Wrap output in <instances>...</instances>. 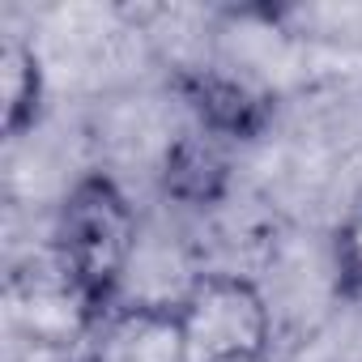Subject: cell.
Listing matches in <instances>:
<instances>
[{
	"mask_svg": "<svg viewBox=\"0 0 362 362\" xmlns=\"http://www.w3.org/2000/svg\"><path fill=\"white\" fill-rule=\"evenodd\" d=\"M52 239V260L94 311V320L115 311V294L136 256V209L111 175H81L64 192Z\"/></svg>",
	"mask_w": 362,
	"mask_h": 362,
	"instance_id": "1",
	"label": "cell"
},
{
	"mask_svg": "<svg viewBox=\"0 0 362 362\" xmlns=\"http://www.w3.org/2000/svg\"><path fill=\"white\" fill-rule=\"evenodd\" d=\"M188 362H264L273 349V311L256 281L239 273H201L179 298Z\"/></svg>",
	"mask_w": 362,
	"mask_h": 362,
	"instance_id": "2",
	"label": "cell"
},
{
	"mask_svg": "<svg viewBox=\"0 0 362 362\" xmlns=\"http://www.w3.org/2000/svg\"><path fill=\"white\" fill-rule=\"evenodd\" d=\"M77 362H188L179 303H136L107 311Z\"/></svg>",
	"mask_w": 362,
	"mask_h": 362,
	"instance_id": "3",
	"label": "cell"
},
{
	"mask_svg": "<svg viewBox=\"0 0 362 362\" xmlns=\"http://www.w3.org/2000/svg\"><path fill=\"white\" fill-rule=\"evenodd\" d=\"M179 90H184L197 128H205L218 141H252L260 136V128L273 115L269 94H260L252 81L218 73V69H197L179 77Z\"/></svg>",
	"mask_w": 362,
	"mask_h": 362,
	"instance_id": "4",
	"label": "cell"
},
{
	"mask_svg": "<svg viewBox=\"0 0 362 362\" xmlns=\"http://www.w3.org/2000/svg\"><path fill=\"white\" fill-rule=\"evenodd\" d=\"M162 192L179 205H214L222 201L226 192V179H230V162L222 153V141L209 136L205 128L197 132H184V136H175L162 153Z\"/></svg>",
	"mask_w": 362,
	"mask_h": 362,
	"instance_id": "5",
	"label": "cell"
},
{
	"mask_svg": "<svg viewBox=\"0 0 362 362\" xmlns=\"http://www.w3.org/2000/svg\"><path fill=\"white\" fill-rule=\"evenodd\" d=\"M43 98H47V77L35 43H26L22 35H9L5 47H0V128H5L9 141L26 136L39 124Z\"/></svg>",
	"mask_w": 362,
	"mask_h": 362,
	"instance_id": "6",
	"label": "cell"
},
{
	"mask_svg": "<svg viewBox=\"0 0 362 362\" xmlns=\"http://www.w3.org/2000/svg\"><path fill=\"white\" fill-rule=\"evenodd\" d=\"M332 273H337L341 294L362 298V192L345 205L332 230Z\"/></svg>",
	"mask_w": 362,
	"mask_h": 362,
	"instance_id": "7",
	"label": "cell"
}]
</instances>
